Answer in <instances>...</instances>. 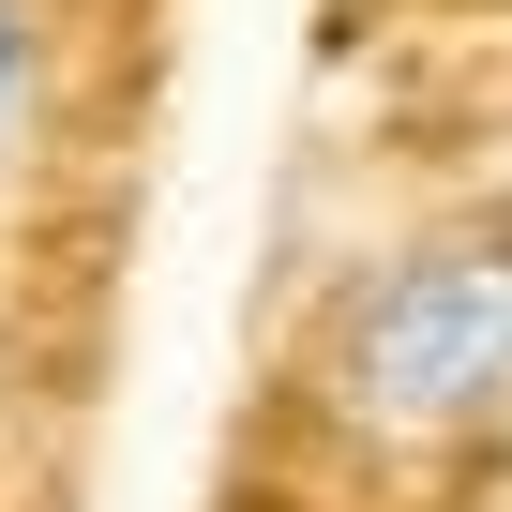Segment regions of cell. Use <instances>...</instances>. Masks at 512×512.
Wrapping results in <instances>:
<instances>
[{
  "mask_svg": "<svg viewBox=\"0 0 512 512\" xmlns=\"http://www.w3.org/2000/svg\"><path fill=\"white\" fill-rule=\"evenodd\" d=\"M16 106H31V16L0 0V151H16Z\"/></svg>",
  "mask_w": 512,
  "mask_h": 512,
  "instance_id": "2",
  "label": "cell"
},
{
  "mask_svg": "<svg viewBox=\"0 0 512 512\" xmlns=\"http://www.w3.org/2000/svg\"><path fill=\"white\" fill-rule=\"evenodd\" d=\"M317 407L377 452L482 437L512 407V226H437L362 256L317 317Z\"/></svg>",
  "mask_w": 512,
  "mask_h": 512,
  "instance_id": "1",
  "label": "cell"
}]
</instances>
